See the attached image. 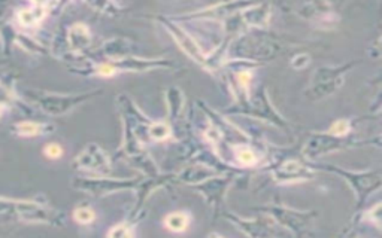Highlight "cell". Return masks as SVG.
<instances>
[{
    "mask_svg": "<svg viewBox=\"0 0 382 238\" xmlns=\"http://www.w3.org/2000/svg\"><path fill=\"white\" fill-rule=\"evenodd\" d=\"M172 32H174L177 41H178L181 45H183V48H184V51L188 54V56H191L193 58H196L197 61H202V63L205 61V60H202V54H200V51H199V48H197V45H196L193 41H191L190 38H187V34H184L183 32L178 30V29H172Z\"/></svg>",
    "mask_w": 382,
    "mask_h": 238,
    "instance_id": "obj_1",
    "label": "cell"
},
{
    "mask_svg": "<svg viewBox=\"0 0 382 238\" xmlns=\"http://www.w3.org/2000/svg\"><path fill=\"white\" fill-rule=\"evenodd\" d=\"M188 225V216L185 213H172L166 217V226L170 231H184Z\"/></svg>",
    "mask_w": 382,
    "mask_h": 238,
    "instance_id": "obj_2",
    "label": "cell"
},
{
    "mask_svg": "<svg viewBox=\"0 0 382 238\" xmlns=\"http://www.w3.org/2000/svg\"><path fill=\"white\" fill-rule=\"evenodd\" d=\"M45 12L43 8L36 6L34 11H21L20 12V21L23 25H33L36 23H39L43 18Z\"/></svg>",
    "mask_w": 382,
    "mask_h": 238,
    "instance_id": "obj_3",
    "label": "cell"
},
{
    "mask_svg": "<svg viewBox=\"0 0 382 238\" xmlns=\"http://www.w3.org/2000/svg\"><path fill=\"white\" fill-rule=\"evenodd\" d=\"M150 133H151L152 139L163 140V139H166V137L169 136V128L165 124H156V125L151 127Z\"/></svg>",
    "mask_w": 382,
    "mask_h": 238,
    "instance_id": "obj_4",
    "label": "cell"
},
{
    "mask_svg": "<svg viewBox=\"0 0 382 238\" xmlns=\"http://www.w3.org/2000/svg\"><path fill=\"white\" fill-rule=\"evenodd\" d=\"M39 130H41V125L34 122H23L18 125V133L23 136H34L39 133Z\"/></svg>",
    "mask_w": 382,
    "mask_h": 238,
    "instance_id": "obj_5",
    "label": "cell"
},
{
    "mask_svg": "<svg viewBox=\"0 0 382 238\" xmlns=\"http://www.w3.org/2000/svg\"><path fill=\"white\" fill-rule=\"evenodd\" d=\"M75 219L79 224H90L94 219V213L90 208H78L75 212Z\"/></svg>",
    "mask_w": 382,
    "mask_h": 238,
    "instance_id": "obj_6",
    "label": "cell"
},
{
    "mask_svg": "<svg viewBox=\"0 0 382 238\" xmlns=\"http://www.w3.org/2000/svg\"><path fill=\"white\" fill-rule=\"evenodd\" d=\"M238 160L245 164V166H250V164H254L256 162V155H254V152L248 148H243L238 152Z\"/></svg>",
    "mask_w": 382,
    "mask_h": 238,
    "instance_id": "obj_7",
    "label": "cell"
},
{
    "mask_svg": "<svg viewBox=\"0 0 382 238\" xmlns=\"http://www.w3.org/2000/svg\"><path fill=\"white\" fill-rule=\"evenodd\" d=\"M133 235L132 230L127 225H118L115 226L114 230L109 232V237H112V238H118V237H130Z\"/></svg>",
    "mask_w": 382,
    "mask_h": 238,
    "instance_id": "obj_8",
    "label": "cell"
},
{
    "mask_svg": "<svg viewBox=\"0 0 382 238\" xmlns=\"http://www.w3.org/2000/svg\"><path fill=\"white\" fill-rule=\"evenodd\" d=\"M350 130V125L347 121H338V122H334L330 128V131L336 136H342V134H347Z\"/></svg>",
    "mask_w": 382,
    "mask_h": 238,
    "instance_id": "obj_9",
    "label": "cell"
},
{
    "mask_svg": "<svg viewBox=\"0 0 382 238\" xmlns=\"http://www.w3.org/2000/svg\"><path fill=\"white\" fill-rule=\"evenodd\" d=\"M45 153H47V157H50V158H60L63 153V149L59 144H48L47 148H45Z\"/></svg>",
    "mask_w": 382,
    "mask_h": 238,
    "instance_id": "obj_10",
    "label": "cell"
},
{
    "mask_svg": "<svg viewBox=\"0 0 382 238\" xmlns=\"http://www.w3.org/2000/svg\"><path fill=\"white\" fill-rule=\"evenodd\" d=\"M250 79H251L250 73H241V75H239V80H241V84H242L243 87H247V85H248Z\"/></svg>",
    "mask_w": 382,
    "mask_h": 238,
    "instance_id": "obj_11",
    "label": "cell"
},
{
    "mask_svg": "<svg viewBox=\"0 0 382 238\" xmlns=\"http://www.w3.org/2000/svg\"><path fill=\"white\" fill-rule=\"evenodd\" d=\"M33 3H34L36 6L43 8L45 5H47V3H48V0H33Z\"/></svg>",
    "mask_w": 382,
    "mask_h": 238,
    "instance_id": "obj_12",
    "label": "cell"
},
{
    "mask_svg": "<svg viewBox=\"0 0 382 238\" xmlns=\"http://www.w3.org/2000/svg\"><path fill=\"white\" fill-rule=\"evenodd\" d=\"M0 113H2V111H0Z\"/></svg>",
    "mask_w": 382,
    "mask_h": 238,
    "instance_id": "obj_13",
    "label": "cell"
}]
</instances>
